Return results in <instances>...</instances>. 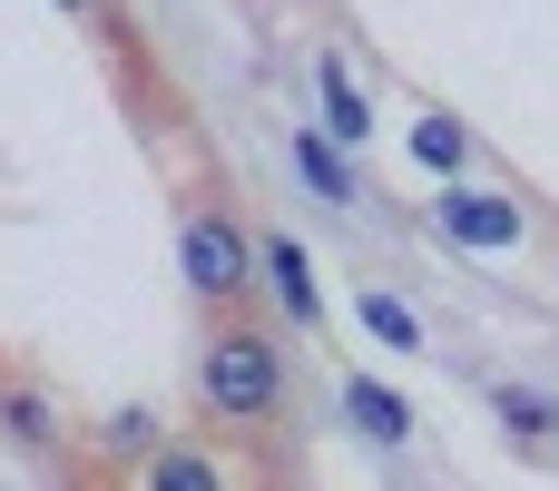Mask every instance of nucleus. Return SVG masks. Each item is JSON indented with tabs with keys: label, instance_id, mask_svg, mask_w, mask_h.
I'll list each match as a JSON object with an SVG mask.
<instances>
[{
	"label": "nucleus",
	"instance_id": "1",
	"mask_svg": "<svg viewBox=\"0 0 559 491\" xmlns=\"http://www.w3.org/2000/svg\"><path fill=\"white\" fill-rule=\"evenodd\" d=\"M197 394H206V413L255 423V413H275L285 364H275V344H265V335H216V344H206V364H197Z\"/></svg>",
	"mask_w": 559,
	"mask_h": 491
},
{
	"label": "nucleus",
	"instance_id": "2",
	"mask_svg": "<svg viewBox=\"0 0 559 491\" xmlns=\"http://www.w3.org/2000/svg\"><path fill=\"white\" fill-rule=\"evenodd\" d=\"M432 226H442L452 246H472V256H511V246L531 236V217H521L511 197H481V187H442V197H432Z\"/></svg>",
	"mask_w": 559,
	"mask_h": 491
},
{
	"label": "nucleus",
	"instance_id": "3",
	"mask_svg": "<svg viewBox=\"0 0 559 491\" xmlns=\"http://www.w3.org/2000/svg\"><path fill=\"white\" fill-rule=\"evenodd\" d=\"M177 256H187V285H197V295H246V285H255V246H246L226 217H187Z\"/></svg>",
	"mask_w": 559,
	"mask_h": 491
},
{
	"label": "nucleus",
	"instance_id": "4",
	"mask_svg": "<svg viewBox=\"0 0 559 491\" xmlns=\"http://www.w3.org/2000/svg\"><path fill=\"white\" fill-rule=\"evenodd\" d=\"M255 276H265V295H275L295 325H314V315H324V285H314V266H305V246H295V236L255 246Z\"/></svg>",
	"mask_w": 559,
	"mask_h": 491
},
{
	"label": "nucleus",
	"instance_id": "5",
	"mask_svg": "<svg viewBox=\"0 0 559 491\" xmlns=\"http://www.w3.org/2000/svg\"><path fill=\"white\" fill-rule=\"evenodd\" d=\"M314 89H324V128H334L344 148H364V138H373V108H364V89H354V69H344L334 49L314 59Z\"/></svg>",
	"mask_w": 559,
	"mask_h": 491
},
{
	"label": "nucleus",
	"instance_id": "6",
	"mask_svg": "<svg viewBox=\"0 0 559 491\" xmlns=\"http://www.w3.org/2000/svg\"><path fill=\"white\" fill-rule=\"evenodd\" d=\"M295 167L324 207H354V167H344V138L334 128H295Z\"/></svg>",
	"mask_w": 559,
	"mask_h": 491
},
{
	"label": "nucleus",
	"instance_id": "7",
	"mask_svg": "<svg viewBox=\"0 0 559 491\" xmlns=\"http://www.w3.org/2000/svg\"><path fill=\"white\" fill-rule=\"evenodd\" d=\"M344 413H354L373 443H413V413H403V394H383L373 374H364V384H344Z\"/></svg>",
	"mask_w": 559,
	"mask_h": 491
},
{
	"label": "nucleus",
	"instance_id": "8",
	"mask_svg": "<svg viewBox=\"0 0 559 491\" xmlns=\"http://www.w3.org/2000/svg\"><path fill=\"white\" fill-rule=\"evenodd\" d=\"M354 315H364V335H383L393 354H413V344H423V325H413V305H403V295H373V285H364V305H354Z\"/></svg>",
	"mask_w": 559,
	"mask_h": 491
},
{
	"label": "nucleus",
	"instance_id": "9",
	"mask_svg": "<svg viewBox=\"0 0 559 491\" xmlns=\"http://www.w3.org/2000/svg\"><path fill=\"white\" fill-rule=\"evenodd\" d=\"M413 157L452 177V167H462V128H452V118H423V128H413Z\"/></svg>",
	"mask_w": 559,
	"mask_h": 491
},
{
	"label": "nucleus",
	"instance_id": "10",
	"mask_svg": "<svg viewBox=\"0 0 559 491\" xmlns=\"http://www.w3.org/2000/svg\"><path fill=\"white\" fill-rule=\"evenodd\" d=\"M0 423H10L20 443H49V404H39V394H10V404H0Z\"/></svg>",
	"mask_w": 559,
	"mask_h": 491
},
{
	"label": "nucleus",
	"instance_id": "11",
	"mask_svg": "<svg viewBox=\"0 0 559 491\" xmlns=\"http://www.w3.org/2000/svg\"><path fill=\"white\" fill-rule=\"evenodd\" d=\"M157 482L167 491H216V463H157Z\"/></svg>",
	"mask_w": 559,
	"mask_h": 491
},
{
	"label": "nucleus",
	"instance_id": "12",
	"mask_svg": "<svg viewBox=\"0 0 559 491\" xmlns=\"http://www.w3.org/2000/svg\"><path fill=\"white\" fill-rule=\"evenodd\" d=\"M501 413H511V423H521V433H550V423H559L550 404H531V394H501Z\"/></svg>",
	"mask_w": 559,
	"mask_h": 491
},
{
	"label": "nucleus",
	"instance_id": "13",
	"mask_svg": "<svg viewBox=\"0 0 559 491\" xmlns=\"http://www.w3.org/2000/svg\"><path fill=\"white\" fill-rule=\"evenodd\" d=\"M59 10H88V0H59Z\"/></svg>",
	"mask_w": 559,
	"mask_h": 491
}]
</instances>
